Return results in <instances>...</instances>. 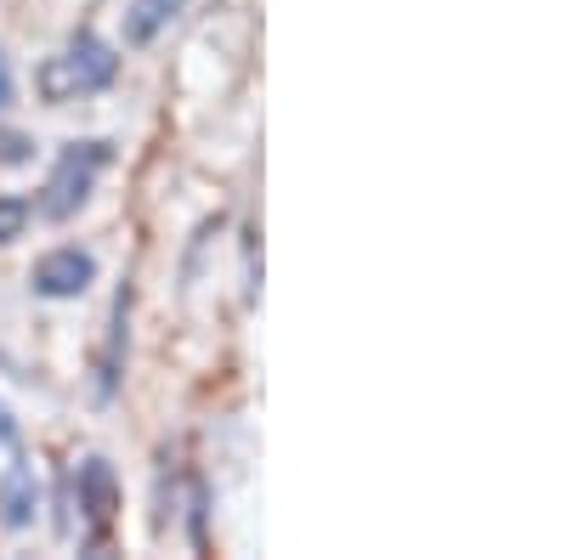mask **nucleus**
I'll return each mask as SVG.
<instances>
[{"label":"nucleus","mask_w":566,"mask_h":560,"mask_svg":"<svg viewBox=\"0 0 566 560\" xmlns=\"http://www.w3.org/2000/svg\"><path fill=\"white\" fill-rule=\"evenodd\" d=\"M114 80H119V52L91 29H80L69 45H57V52L34 68V91H40V103H52V108L97 97Z\"/></svg>","instance_id":"nucleus-1"},{"label":"nucleus","mask_w":566,"mask_h":560,"mask_svg":"<svg viewBox=\"0 0 566 560\" xmlns=\"http://www.w3.org/2000/svg\"><path fill=\"white\" fill-rule=\"evenodd\" d=\"M114 509H119V482H114V464L108 458H80V471L69 476L63 487V516H57V532L63 538H80V543H103L108 527H114Z\"/></svg>","instance_id":"nucleus-2"},{"label":"nucleus","mask_w":566,"mask_h":560,"mask_svg":"<svg viewBox=\"0 0 566 560\" xmlns=\"http://www.w3.org/2000/svg\"><path fill=\"white\" fill-rule=\"evenodd\" d=\"M108 159H114V148L103 142V136L69 142V148L57 154L52 176H45L34 210H40L45 221H69V215H80V210H85V199H91V187H97V176L108 170Z\"/></svg>","instance_id":"nucleus-3"},{"label":"nucleus","mask_w":566,"mask_h":560,"mask_svg":"<svg viewBox=\"0 0 566 560\" xmlns=\"http://www.w3.org/2000/svg\"><path fill=\"white\" fill-rule=\"evenodd\" d=\"M29 284H34L40 300H74V295H85L91 284H97V255L63 244V250H52V255L34 261Z\"/></svg>","instance_id":"nucleus-4"},{"label":"nucleus","mask_w":566,"mask_h":560,"mask_svg":"<svg viewBox=\"0 0 566 560\" xmlns=\"http://www.w3.org/2000/svg\"><path fill=\"white\" fill-rule=\"evenodd\" d=\"M34 509H40V482H34V464H12L7 482H0V521H7L12 532L34 527Z\"/></svg>","instance_id":"nucleus-5"},{"label":"nucleus","mask_w":566,"mask_h":560,"mask_svg":"<svg viewBox=\"0 0 566 560\" xmlns=\"http://www.w3.org/2000/svg\"><path fill=\"white\" fill-rule=\"evenodd\" d=\"M181 7H187V0H130V12H125V45H154Z\"/></svg>","instance_id":"nucleus-6"},{"label":"nucleus","mask_w":566,"mask_h":560,"mask_svg":"<svg viewBox=\"0 0 566 560\" xmlns=\"http://www.w3.org/2000/svg\"><path fill=\"white\" fill-rule=\"evenodd\" d=\"M130 329V289H119V300H114V317H108V351H103V368H97V397L108 402L114 397V385H119V362H125V335Z\"/></svg>","instance_id":"nucleus-7"},{"label":"nucleus","mask_w":566,"mask_h":560,"mask_svg":"<svg viewBox=\"0 0 566 560\" xmlns=\"http://www.w3.org/2000/svg\"><path fill=\"white\" fill-rule=\"evenodd\" d=\"M29 215H34V204H29V199H18V193H0V244L23 239Z\"/></svg>","instance_id":"nucleus-8"},{"label":"nucleus","mask_w":566,"mask_h":560,"mask_svg":"<svg viewBox=\"0 0 566 560\" xmlns=\"http://www.w3.org/2000/svg\"><path fill=\"white\" fill-rule=\"evenodd\" d=\"M29 159H34V142H29V136L0 125V165H29Z\"/></svg>","instance_id":"nucleus-9"},{"label":"nucleus","mask_w":566,"mask_h":560,"mask_svg":"<svg viewBox=\"0 0 566 560\" xmlns=\"http://www.w3.org/2000/svg\"><path fill=\"white\" fill-rule=\"evenodd\" d=\"M12 91H18V85H12V68H7V52H0V108H7V103H12Z\"/></svg>","instance_id":"nucleus-10"},{"label":"nucleus","mask_w":566,"mask_h":560,"mask_svg":"<svg viewBox=\"0 0 566 560\" xmlns=\"http://www.w3.org/2000/svg\"><path fill=\"white\" fill-rule=\"evenodd\" d=\"M0 442L18 447V431H12V413H7V408H0Z\"/></svg>","instance_id":"nucleus-11"}]
</instances>
